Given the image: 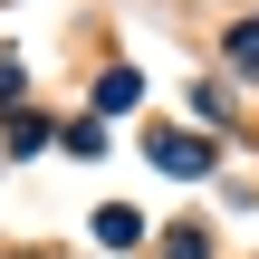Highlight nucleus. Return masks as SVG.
<instances>
[{
	"mask_svg": "<svg viewBox=\"0 0 259 259\" xmlns=\"http://www.w3.org/2000/svg\"><path fill=\"white\" fill-rule=\"evenodd\" d=\"M154 154H163V173H183V183H192V173H202V163H211V154H202V144H192V135H154Z\"/></svg>",
	"mask_w": 259,
	"mask_h": 259,
	"instance_id": "obj_1",
	"label": "nucleus"
},
{
	"mask_svg": "<svg viewBox=\"0 0 259 259\" xmlns=\"http://www.w3.org/2000/svg\"><path fill=\"white\" fill-rule=\"evenodd\" d=\"M96 240H106V250H135V211L106 202V211H96Z\"/></svg>",
	"mask_w": 259,
	"mask_h": 259,
	"instance_id": "obj_2",
	"label": "nucleus"
}]
</instances>
